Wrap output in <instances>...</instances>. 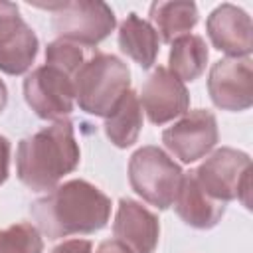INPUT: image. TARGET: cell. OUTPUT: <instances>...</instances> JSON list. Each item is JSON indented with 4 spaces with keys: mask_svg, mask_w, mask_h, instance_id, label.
Returning a JSON list of instances; mask_svg holds the SVG:
<instances>
[{
    "mask_svg": "<svg viewBox=\"0 0 253 253\" xmlns=\"http://www.w3.org/2000/svg\"><path fill=\"white\" fill-rule=\"evenodd\" d=\"M32 219L47 239L103 229L111 215V200L97 186L75 178L55 186L30 208Z\"/></svg>",
    "mask_w": 253,
    "mask_h": 253,
    "instance_id": "obj_1",
    "label": "cell"
},
{
    "mask_svg": "<svg viewBox=\"0 0 253 253\" xmlns=\"http://www.w3.org/2000/svg\"><path fill=\"white\" fill-rule=\"evenodd\" d=\"M81 150L75 140L73 125L55 121L49 126L20 140L16 150V172L20 182L32 192H47L73 172L79 164Z\"/></svg>",
    "mask_w": 253,
    "mask_h": 253,
    "instance_id": "obj_2",
    "label": "cell"
},
{
    "mask_svg": "<svg viewBox=\"0 0 253 253\" xmlns=\"http://www.w3.org/2000/svg\"><path fill=\"white\" fill-rule=\"evenodd\" d=\"M75 101L81 111L107 117L126 91H130V69L111 53H95L73 77Z\"/></svg>",
    "mask_w": 253,
    "mask_h": 253,
    "instance_id": "obj_3",
    "label": "cell"
},
{
    "mask_svg": "<svg viewBox=\"0 0 253 253\" xmlns=\"http://www.w3.org/2000/svg\"><path fill=\"white\" fill-rule=\"evenodd\" d=\"M182 176V168L158 146H142L128 160L130 188L158 210L174 204Z\"/></svg>",
    "mask_w": 253,
    "mask_h": 253,
    "instance_id": "obj_4",
    "label": "cell"
},
{
    "mask_svg": "<svg viewBox=\"0 0 253 253\" xmlns=\"http://www.w3.org/2000/svg\"><path fill=\"white\" fill-rule=\"evenodd\" d=\"M192 174L213 200L223 204L241 200L245 208H251V158L245 152L221 146L192 170Z\"/></svg>",
    "mask_w": 253,
    "mask_h": 253,
    "instance_id": "obj_5",
    "label": "cell"
},
{
    "mask_svg": "<svg viewBox=\"0 0 253 253\" xmlns=\"http://www.w3.org/2000/svg\"><path fill=\"white\" fill-rule=\"evenodd\" d=\"M51 12V26L59 40L75 45H97L117 26L115 12L99 0H75L55 4H36Z\"/></svg>",
    "mask_w": 253,
    "mask_h": 253,
    "instance_id": "obj_6",
    "label": "cell"
},
{
    "mask_svg": "<svg viewBox=\"0 0 253 253\" xmlns=\"http://www.w3.org/2000/svg\"><path fill=\"white\" fill-rule=\"evenodd\" d=\"M24 99L30 109L45 121H65L73 111V77L57 67H36L24 79Z\"/></svg>",
    "mask_w": 253,
    "mask_h": 253,
    "instance_id": "obj_7",
    "label": "cell"
},
{
    "mask_svg": "<svg viewBox=\"0 0 253 253\" xmlns=\"http://www.w3.org/2000/svg\"><path fill=\"white\" fill-rule=\"evenodd\" d=\"M164 146L184 164L204 158L217 144V121L208 109L186 111L180 121L162 132Z\"/></svg>",
    "mask_w": 253,
    "mask_h": 253,
    "instance_id": "obj_8",
    "label": "cell"
},
{
    "mask_svg": "<svg viewBox=\"0 0 253 253\" xmlns=\"http://www.w3.org/2000/svg\"><path fill=\"white\" fill-rule=\"evenodd\" d=\"M208 91L217 109L245 111L253 105L251 57H223L210 69Z\"/></svg>",
    "mask_w": 253,
    "mask_h": 253,
    "instance_id": "obj_9",
    "label": "cell"
},
{
    "mask_svg": "<svg viewBox=\"0 0 253 253\" xmlns=\"http://www.w3.org/2000/svg\"><path fill=\"white\" fill-rule=\"evenodd\" d=\"M38 55V36L22 20L14 2L0 0V71L26 73Z\"/></svg>",
    "mask_w": 253,
    "mask_h": 253,
    "instance_id": "obj_10",
    "label": "cell"
},
{
    "mask_svg": "<svg viewBox=\"0 0 253 253\" xmlns=\"http://www.w3.org/2000/svg\"><path fill=\"white\" fill-rule=\"evenodd\" d=\"M138 101L152 125L170 123L172 119L182 117L190 107V95L186 85L166 67H156L148 75L138 95Z\"/></svg>",
    "mask_w": 253,
    "mask_h": 253,
    "instance_id": "obj_11",
    "label": "cell"
},
{
    "mask_svg": "<svg viewBox=\"0 0 253 253\" xmlns=\"http://www.w3.org/2000/svg\"><path fill=\"white\" fill-rule=\"evenodd\" d=\"M210 42L229 57H247L253 49V24L245 10L235 4H219L206 22Z\"/></svg>",
    "mask_w": 253,
    "mask_h": 253,
    "instance_id": "obj_12",
    "label": "cell"
},
{
    "mask_svg": "<svg viewBox=\"0 0 253 253\" xmlns=\"http://www.w3.org/2000/svg\"><path fill=\"white\" fill-rule=\"evenodd\" d=\"M113 233L132 253H152L158 245L160 221L142 204L123 198L113 221Z\"/></svg>",
    "mask_w": 253,
    "mask_h": 253,
    "instance_id": "obj_13",
    "label": "cell"
},
{
    "mask_svg": "<svg viewBox=\"0 0 253 253\" xmlns=\"http://www.w3.org/2000/svg\"><path fill=\"white\" fill-rule=\"evenodd\" d=\"M174 210L186 225L196 229H211L225 213V204L208 196L194 174L188 172L182 176V182L178 186Z\"/></svg>",
    "mask_w": 253,
    "mask_h": 253,
    "instance_id": "obj_14",
    "label": "cell"
},
{
    "mask_svg": "<svg viewBox=\"0 0 253 253\" xmlns=\"http://www.w3.org/2000/svg\"><path fill=\"white\" fill-rule=\"evenodd\" d=\"M119 47L142 69H148L158 55V34L150 22L132 12L119 26Z\"/></svg>",
    "mask_w": 253,
    "mask_h": 253,
    "instance_id": "obj_15",
    "label": "cell"
},
{
    "mask_svg": "<svg viewBox=\"0 0 253 253\" xmlns=\"http://www.w3.org/2000/svg\"><path fill=\"white\" fill-rule=\"evenodd\" d=\"M142 128V107L134 91H126L117 107L105 117V134L117 148H128L136 142Z\"/></svg>",
    "mask_w": 253,
    "mask_h": 253,
    "instance_id": "obj_16",
    "label": "cell"
},
{
    "mask_svg": "<svg viewBox=\"0 0 253 253\" xmlns=\"http://www.w3.org/2000/svg\"><path fill=\"white\" fill-rule=\"evenodd\" d=\"M150 20L156 34H160V40L172 43L174 40L190 34L198 24V6L188 0L154 2L150 6Z\"/></svg>",
    "mask_w": 253,
    "mask_h": 253,
    "instance_id": "obj_17",
    "label": "cell"
},
{
    "mask_svg": "<svg viewBox=\"0 0 253 253\" xmlns=\"http://www.w3.org/2000/svg\"><path fill=\"white\" fill-rule=\"evenodd\" d=\"M210 51L202 36L186 34L172 42L170 55H168V71L176 75L182 83L198 79L208 63Z\"/></svg>",
    "mask_w": 253,
    "mask_h": 253,
    "instance_id": "obj_18",
    "label": "cell"
},
{
    "mask_svg": "<svg viewBox=\"0 0 253 253\" xmlns=\"http://www.w3.org/2000/svg\"><path fill=\"white\" fill-rule=\"evenodd\" d=\"M43 239L36 225L28 221L0 229V253H42Z\"/></svg>",
    "mask_w": 253,
    "mask_h": 253,
    "instance_id": "obj_19",
    "label": "cell"
},
{
    "mask_svg": "<svg viewBox=\"0 0 253 253\" xmlns=\"http://www.w3.org/2000/svg\"><path fill=\"white\" fill-rule=\"evenodd\" d=\"M45 63L75 77L77 69L83 65V51L79 49V45L71 42L55 40L45 47Z\"/></svg>",
    "mask_w": 253,
    "mask_h": 253,
    "instance_id": "obj_20",
    "label": "cell"
},
{
    "mask_svg": "<svg viewBox=\"0 0 253 253\" xmlns=\"http://www.w3.org/2000/svg\"><path fill=\"white\" fill-rule=\"evenodd\" d=\"M51 253H93V243L87 239H69L55 245Z\"/></svg>",
    "mask_w": 253,
    "mask_h": 253,
    "instance_id": "obj_21",
    "label": "cell"
},
{
    "mask_svg": "<svg viewBox=\"0 0 253 253\" xmlns=\"http://www.w3.org/2000/svg\"><path fill=\"white\" fill-rule=\"evenodd\" d=\"M10 170V140L0 134V184L6 182Z\"/></svg>",
    "mask_w": 253,
    "mask_h": 253,
    "instance_id": "obj_22",
    "label": "cell"
},
{
    "mask_svg": "<svg viewBox=\"0 0 253 253\" xmlns=\"http://www.w3.org/2000/svg\"><path fill=\"white\" fill-rule=\"evenodd\" d=\"M95 253H132L125 243H121L119 239H105L99 243Z\"/></svg>",
    "mask_w": 253,
    "mask_h": 253,
    "instance_id": "obj_23",
    "label": "cell"
},
{
    "mask_svg": "<svg viewBox=\"0 0 253 253\" xmlns=\"http://www.w3.org/2000/svg\"><path fill=\"white\" fill-rule=\"evenodd\" d=\"M6 103H8V89H6L4 81L0 79V113L6 109Z\"/></svg>",
    "mask_w": 253,
    "mask_h": 253,
    "instance_id": "obj_24",
    "label": "cell"
}]
</instances>
